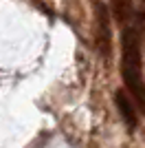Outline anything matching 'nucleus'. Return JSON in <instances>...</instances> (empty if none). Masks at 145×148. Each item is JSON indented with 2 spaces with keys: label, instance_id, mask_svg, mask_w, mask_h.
I'll list each match as a JSON object with an SVG mask.
<instances>
[{
  "label": "nucleus",
  "instance_id": "obj_1",
  "mask_svg": "<svg viewBox=\"0 0 145 148\" xmlns=\"http://www.w3.org/2000/svg\"><path fill=\"white\" fill-rule=\"evenodd\" d=\"M121 75L125 91L145 115V82L141 75V29L125 27L121 33Z\"/></svg>",
  "mask_w": 145,
  "mask_h": 148
},
{
  "label": "nucleus",
  "instance_id": "obj_4",
  "mask_svg": "<svg viewBox=\"0 0 145 148\" xmlns=\"http://www.w3.org/2000/svg\"><path fill=\"white\" fill-rule=\"evenodd\" d=\"M112 9H115V16L119 22H125V18L132 16V5L130 0H112Z\"/></svg>",
  "mask_w": 145,
  "mask_h": 148
},
{
  "label": "nucleus",
  "instance_id": "obj_2",
  "mask_svg": "<svg viewBox=\"0 0 145 148\" xmlns=\"http://www.w3.org/2000/svg\"><path fill=\"white\" fill-rule=\"evenodd\" d=\"M95 20H97V49L106 58L110 56L112 40H110V11L101 0L95 2Z\"/></svg>",
  "mask_w": 145,
  "mask_h": 148
},
{
  "label": "nucleus",
  "instance_id": "obj_3",
  "mask_svg": "<svg viewBox=\"0 0 145 148\" xmlns=\"http://www.w3.org/2000/svg\"><path fill=\"white\" fill-rule=\"evenodd\" d=\"M115 104H117V108H119V113H121V117H123V122H125V126L130 130H134L136 126H139V117H136V108H134L136 104H134L132 95H130L125 88H117Z\"/></svg>",
  "mask_w": 145,
  "mask_h": 148
}]
</instances>
